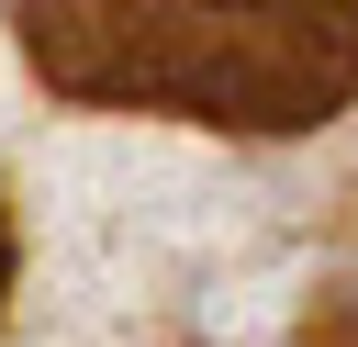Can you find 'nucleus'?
Listing matches in <instances>:
<instances>
[{
    "label": "nucleus",
    "instance_id": "nucleus-1",
    "mask_svg": "<svg viewBox=\"0 0 358 347\" xmlns=\"http://www.w3.org/2000/svg\"><path fill=\"white\" fill-rule=\"evenodd\" d=\"M22 56L67 101L302 134L358 101V0H22Z\"/></svg>",
    "mask_w": 358,
    "mask_h": 347
},
{
    "label": "nucleus",
    "instance_id": "nucleus-2",
    "mask_svg": "<svg viewBox=\"0 0 358 347\" xmlns=\"http://www.w3.org/2000/svg\"><path fill=\"white\" fill-rule=\"evenodd\" d=\"M0 291H11V224H0Z\"/></svg>",
    "mask_w": 358,
    "mask_h": 347
}]
</instances>
